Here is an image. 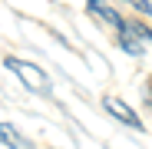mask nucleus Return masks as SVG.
I'll use <instances>...</instances> for the list:
<instances>
[{"label": "nucleus", "instance_id": "1", "mask_svg": "<svg viewBox=\"0 0 152 149\" xmlns=\"http://www.w3.org/2000/svg\"><path fill=\"white\" fill-rule=\"evenodd\" d=\"M4 66H7V70H13L27 90H33V93H40V96H50L53 83H50V76H46L40 66H33V63H27V60H17V57H7V60H4Z\"/></svg>", "mask_w": 152, "mask_h": 149}, {"label": "nucleus", "instance_id": "2", "mask_svg": "<svg viewBox=\"0 0 152 149\" xmlns=\"http://www.w3.org/2000/svg\"><path fill=\"white\" fill-rule=\"evenodd\" d=\"M116 33H119V46L129 57H142V50H145V43H142L145 40L142 37V23H122Z\"/></svg>", "mask_w": 152, "mask_h": 149}, {"label": "nucleus", "instance_id": "3", "mask_svg": "<svg viewBox=\"0 0 152 149\" xmlns=\"http://www.w3.org/2000/svg\"><path fill=\"white\" fill-rule=\"evenodd\" d=\"M103 106H106V113H109V116H116L119 123H126V126H132V129H139V126H142V119H139V116H136L129 106H126L122 99H116V96H106V99H103Z\"/></svg>", "mask_w": 152, "mask_h": 149}, {"label": "nucleus", "instance_id": "4", "mask_svg": "<svg viewBox=\"0 0 152 149\" xmlns=\"http://www.w3.org/2000/svg\"><path fill=\"white\" fill-rule=\"evenodd\" d=\"M0 142H4L7 149H33V142L23 136L17 126H10V123H0Z\"/></svg>", "mask_w": 152, "mask_h": 149}, {"label": "nucleus", "instance_id": "5", "mask_svg": "<svg viewBox=\"0 0 152 149\" xmlns=\"http://www.w3.org/2000/svg\"><path fill=\"white\" fill-rule=\"evenodd\" d=\"M86 4H89V13H93V17H99V20L113 23L116 30H119L122 23H126V20H122V17H119V13H116V10H113V7L106 4V0H86Z\"/></svg>", "mask_w": 152, "mask_h": 149}, {"label": "nucleus", "instance_id": "6", "mask_svg": "<svg viewBox=\"0 0 152 149\" xmlns=\"http://www.w3.org/2000/svg\"><path fill=\"white\" fill-rule=\"evenodd\" d=\"M126 4H132L136 10H142V13H149V17H152V7H149V0H126Z\"/></svg>", "mask_w": 152, "mask_h": 149}]
</instances>
